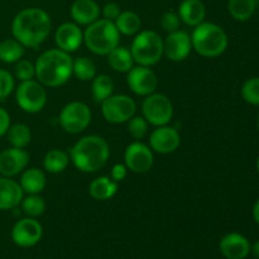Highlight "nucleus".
<instances>
[{
    "label": "nucleus",
    "instance_id": "nucleus-1",
    "mask_svg": "<svg viewBox=\"0 0 259 259\" xmlns=\"http://www.w3.org/2000/svg\"><path fill=\"white\" fill-rule=\"evenodd\" d=\"M51 18L39 8H28L14 17L12 22L13 37L24 47L35 48L42 45L51 32Z\"/></svg>",
    "mask_w": 259,
    "mask_h": 259
},
{
    "label": "nucleus",
    "instance_id": "nucleus-2",
    "mask_svg": "<svg viewBox=\"0 0 259 259\" xmlns=\"http://www.w3.org/2000/svg\"><path fill=\"white\" fill-rule=\"evenodd\" d=\"M73 61L62 50H50L39 56L35 62V76L42 85L57 88L70 80Z\"/></svg>",
    "mask_w": 259,
    "mask_h": 259
},
{
    "label": "nucleus",
    "instance_id": "nucleus-3",
    "mask_svg": "<svg viewBox=\"0 0 259 259\" xmlns=\"http://www.w3.org/2000/svg\"><path fill=\"white\" fill-rule=\"evenodd\" d=\"M109 146L99 136H88L76 142L71 148L70 159L76 168L82 172H96L105 166L109 159Z\"/></svg>",
    "mask_w": 259,
    "mask_h": 259
},
{
    "label": "nucleus",
    "instance_id": "nucleus-4",
    "mask_svg": "<svg viewBox=\"0 0 259 259\" xmlns=\"http://www.w3.org/2000/svg\"><path fill=\"white\" fill-rule=\"evenodd\" d=\"M192 48L204 57H218L228 47V35L215 23H200L191 35Z\"/></svg>",
    "mask_w": 259,
    "mask_h": 259
},
{
    "label": "nucleus",
    "instance_id": "nucleus-5",
    "mask_svg": "<svg viewBox=\"0 0 259 259\" xmlns=\"http://www.w3.org/2000/svg\"><path fill=\"white\" fill-rule=\"evenodd\" d=\"M120 33L114 22L108 19H98L89 24L83 33V42L95 55H109L119 46Z\"/></svg>",
    "mask_w": 259,
    "mask_h": 259
},
{
    "label": "nucleus",
    "instance_id": "nucleus-6",
    "mask_svg": "<svg viewBox=\"0 0 259 259\" xmlns=\"http://www.w3.org/2000/svg\"><path fill=\"white\" fill-rule=\"evenodd\" d=\"M131 53L134 62L151 67L159 62L163 56V39L153 30H143L133 39Z\"/></svg>",
    "mask_w": 259,
    "mask_h": 259
},
{
    "label": "nucleus",
    "instance_id": "nucleus-7",
    "mask_svg": "<svg viewBox=\"0 0 259 259\" xmlns=\"http://www.w3.org/2000/svg\"><path fill=\"white\" fill-rule=\"evenodd\" d=\"M143 118L154 126L167 125L174 116V105L163 94H151L142 105Z\"/></svg>",
    "mask_w": 259,
    "mask_h": 259
},
{
    "label": "nucleus",
    "instance_id": "nucleus-8",
    "mask_svg": "<svg viewBox=\"0 0 259 259\" xmlns=\"http://www.w3.org/2000/svg\"><path fill=\"white\" fill-rule=\"evenodd\" d=\"M60 125L67 133L77 134L85 131L91 123V110L85 103L72 101L63 106L61 110Z\"/></svg>",
    "mask_w": 259,
    "mask_h": 259
},
{
    "label": "nucleus",
    "instance_id": "nucleus-9",
    "mask_svg": "<svg viewBox=\"0 0 259 259\" xmlns=\"http://www.w3.org/2000/svg\"><path fill=\"white\" fill-rule=\"evenodd\" d=\"M15 100L25 113L34 114L42 110L47 103V93L43 85L37 81H23L18 86Z\"/></svg>",
    "mask_w": 259,
    "mask_h": 259
},
{
    "label": "nucleus",
    "instance_id": "nucleus-10",
    "mask_svg": "<svg viewBox=\"0 0 259 259\" xmlns=\"http://www.w3.org/2000/svg\"><path fill=\"white\" fill-rule=\"evenodd\" d=\"M136 103L128 95H110L101 103V113L106 121L125 123L136 114Z\"/></svg>",
    "mask_w": 259,
    "mask_h": 259
},
{
    "label": "nucleus",
    "instance_id": "nucleus-11",
    "mask_svg": "<svg viewBox=\"0 0 259 259\" xmlns=\"http://www.w3.org/2000/svg\"><path fill=\"white\" fill-rule=\"evenodd\" d=\"M43 234L42 225L34 218L18 220L12 229V240L22 248H29L37 244Z\"/></svg>",
    "mask_w": 259,
    "mask_h": 259
},
{
    "label": "nucleus",
    "instance_id": "nucleus-12",
    "mask_svg": "<svg viewBox=\"0 0 259 259\" xmlns=\"http://www.w3.org/2000/svg\"><path fill=\"white\" fill-rule=\"evenodd\" d=\"M126 168L136 174H146L153 166V153L148 146L141 142L129 144L124 153Z\"/></svg>",
    "mask_w": 259,
    "mask_h": 259
},
{
    "label": "nucleus",
    "instance_id": "nucleus-13",
    "mask_svg": "<svg viewBox=\"0 0 259 259\" xmlns=\"http://www.w3.org/2000/svg\"><path fill=\"white\" fill-rule=\"evenodd\" d=\"M128 85L134 94L141 96H148L156 91L158 86L157 75L147 66H137L128 71Z\"/></svg>",
    "mask_w": 259,
    "mask_h": 259
},
{
    "label": "nucleus",
    "instance_id": "nucleus-14",
    "mask_svg": "<svg viewBox=\"0 0 259 259\" xmlns=\"http://www.w3.org/2000/svg\"><path fill=\"white\" fill-rule=\"evenodd\" d=\"M191 37L184 30L177 29L171 32L163 40V55L175 62L187 58L191 52Z\"/></svg>",
    "mask_w": 259,
    "mask_h": 259
},
{
    "label": "nucleus",
    "instance_id": "nucleus-15",
    "mask_svg": "<svg viewBox=\"0 0 259 259\" xmlns=\"http://www.w3.org/2000/svg\"><path fill=\"white\" fill-rule=\"evenodd\" d=\"M29 163V154L23 148H8L0 153V175L14 177L25 169Z\"/></svg>",
    "mask_w": 259,
    "mask_h": 259
},
{
    "label": "nucleus",
    "instance_id": "nucleus-16",
    "mask_svg": "<svg viewBox=\"0 0 259 259\" xmlns=\"http://www.w3.org/2000/svg\"><path fill=\"white\" fill-rule=\"evenodd\" d=\"M149 143H151V148L157 153L168 154L179 148L181 143V137L179 132L172 126H157L156 131H153V133L151 134Z\"/></svg>",
    "mask_w": 259,
    "mask_h": 259
},
{
    "label": "nucleus",
    "instance_id": "nucleus-17",
    "mask_svg": "<svg viewBox=\"0 0 259 259\" xmlns=\"http://www.w3.org/2000/svg\"><path fill=\"white\" fill-rule=\"evenodd\" d=\"M219 249L227 259H244L250 253V243L239 233H229L222 238Z\"/></svg>",
    "mask_w": 259,
    "mask_h": 259
},
{
    "label": "nucleus",
    "instance_id": "nucleus-18",
    "mask_svg": "<svg viewBox=\"0 0 259 259\" xmlns=\"http://www.w3.org/2000/svg\"><path fill=\"white\" fill-rule=\"evenodd\" d=\"M55 40L60 50L70 53L80 47L83 40V33L75 23H63L56 30Z\"/></svg>",
    "mask_w": 259,
    "mask_h": 259
},
{
    "label": "nucleus",
    "instance_id": "nucleus-19",
    "mask_svg": "<svg viewBox=\"0 0 259 259\" xmlns=\"http://www.w3.org/2000/svg\"><path fill=\"white\" fill-rule=\"evenodd\" d=\"M23 190L10 177H0V210H13L22 202Z\"/></svg>",
    "mask_w": 259,
    "mask_h": 259
},
{
    "label": "nucleus",
    "instance_id": "nucleus-20",
    "mask_svg": "<svg viewBox=\"0 0 259 259\" xmlns=\"http://www.w3.org/2000/svg\"><path fill=\"white\" fill-rule=\"evenodd\" d=\"M100 8L94 0H76L71 7V17L77 24L89 25L99 19Z\"/></svg>",
    "mask_w": 259,
    "mask_h": 259
},
{
    "label": "nucleus",
    "instance_id": "nucleus-21",
    "mask_svg": "<svg viewBox=\"0 0 259 259\" xmlns=\"http://www.w3.org/2000/svg\"><path fill=\"white\" fill-rule=\"evenodd\" d=\"M205 15H206V9L201 0H184L180 4L179 17L185 24L196 27L202 23Z\"/></svg>",
    "mask_w": 259,
    "mask_h": 259
},
{
    "label": "nucleus",
    "instance_id": "nucleus-22",
    "mask_svg": "<svg viewBox=\"0 0 259 259\" xmlns=\"http://www.w3.org/2000/svg\"><path fill=\"white\" fill-rule=\"evenodd\" d=\"M47 180L46 175L42 169L39 168H28L20 176L19 185L22 187L23 192H27L29 195L39 194L45 190Z\"/></svg>",
    "mask_w": 259,
    "mask_h": 259
},
{
    "label": "nucleus",
    "instance_id": "nucleus-23",
    "mask_svg": "<svg viewBox=\"0 0 259 259\" xmlns=\"http://www.w3.org/2000/svg\"><path fill=\"white\" fill-rule=\"evenodd\" d=\"M116 191H118V182L106 176L95 179L89 187V192H90L91 196L95 200H100V201L111 199L116 194Z\"/></svg>",
    "mask_w": 259,
    "mask_h": 259
},
{
    "label": "nucleus",
    "instance_id": "nucleus-24",
    "mask_svg": "<svg viewBox=\"0 0 259 259\" xmlns=\"http://www.w3.org/2000/svg\"><path fill=\"white\" fill-rule=\"evenodd\" d=\"M108 62L114 71L118 72H128L133 67V56L131 50H126L125 47H116L108 55Z\"/></svg>",
    "mask_w": 259,
    "mask_h": 259
},
{
    "label": "nucleus",
    "instance_id": "nucleus-25",
    "mask_svg": "<svg viewBox=\"0 0 259 259\" xmlns=\"http://www.w3.org/2000/svg\"><path fill=\"white\" fill-rule=\"evenodd\" d=\"M25 47L15 38H8L0 42V61L5 63H14L22 60Z\"/></svg>",
    "mask_w": 259,
    "mask_h": 259
},
{
    "label": "nucleus",
    "instance_id": "nucleus-26",
    "mask_svg": "<svg viewBox=\"0 0 259 259\" xmlns=\"http://www.w3.org/2000/svg\"><path fill=\"white\" fill-rule=\"evenodd\" d=\"M70 157L62 149H52L47 152L43 158V167L50 174H60L63 172L68 166Z\"/></svg>",
    "mask_w": 259,
    "mask_h": 259
},
{
    "label": "nucleus",
    "instance_id": "nucleus-27",
    "mask_svg": "<svg viewBox=\"0 0 259 259\" xmlns=\"http://www.w3.org/2000/svg\"><path fill=\"white\" fill-rule=\"evenodd\" d=\"M116 29L119 30V33L125 35H133L136 33L139 32V28H141V18L137 13L134 12H121L119 14V17L116 18L115 22Z\"/></svg>",
    "mask_w": 259,
    "mask_h": 259
},
{
    "label": "nucleus",
    "instance_id": "nucleus-28",
    "mask_svg": "<svg viewBox=\"0 0 259 259\" xmlns=\"http://www.w3.org/2000/svg\"><path fill=\"white\" fill-rule=\"evenodd\" d=\"M257 3L255 0H229L228 9L230 15L238 22H245L250 19L255 12Z\"/></svg>",
    "mask_w": 259,
    "mask_h": 259
},
{
    "label": "nucleus",
    "instance_id": "nucleus-29",
    "mask_svg": "<svg viewBox=\"0 0 259 259\" xmlns=\"http://www.w3.org/2000/svg\"><path fill=\"white\" fill-rule=\"evenodd\" d=\"M7 136L8 142L12 144V147L24 149L30 143L32 132H30L29 126L25 124H14V125L9 126Z\"/></svg>",
    "mask_w": 259,
    "mask_h": 259
},
{
    "label": "nucleus",
    "instance_id": "nucleus-30",
    "mask_svg": "<svg viewBox=\"0 0 259 259\" xmlns=\"http://www.w3.org/2000/svg\"><path fill=\"white\" fill-rule=\"evenodd\" d=\"M91 90H93L94 100L96 103H103L106 98L113 94L114 90V82L111 80L110 76L108 75H96L93 78V85H91Z\"/></svg>",
    "mask_w": 259,
    "mask_h": 259
},
{
    "label": "nucleus",
    "instance_id": "nucleus-31",
    "mask_svg": "<svg viewBox=\"0 0 259 259\" xmlns=\"http://www.w3.org/2000/svg\"><path fill=\"white\" fill-rule=\"evenodd\" d=\"M72 72L81 81H91L96 76V65L88 57H78L73 61Z\"/></svg>",
    "mask_w": 259,
    "mask_h": 259
},
{
    "label": "nucleus",
    "instance_id": "nucleus-32",
    "mask_svg": "<svg viewBox=\"0 0 259 259\" xmlns=\"http://www.w3.org/2000/svg\"><path fill=\"white\" fill-rule=\"evenodd\" d=\"M22 209L27 217L35 219L45 212L46 202L42 197L38 196V194L29 195L22 200Z\"/></svg>",
    "mask_w": 259,
    "mask_h": 259
},
{
    "label": "nucleus",
    "instance_id": "nucleus-33",
    "mask_svg": "<svg viewBox=\"0 0 259 259\" xmlns=\"http://www.w3.org/2000/svg\"><path fill=\"white\" fill-rule=\"evenodd\" d=\"M242 96L248 104L259 105V77H252L243 83Z\"/></svg>",
    "mask_w": 259,
    "mask_h": 259
},
{
    "label": "nucleus",
    "instance_id": "nucleus-34",
    "mask_svg": "<svg viewBox=\"0 0 259 259\" xmlns=\"http://www.w3.org/2000/svg\"><path fill=\"white\" fill-rule=\"evenodd\" d=\"M148 131V121L143 116H133L128 120V132L134 139H142Z\"/></svg>",
    "mask_w": 259,
    "mask_h": 259
},
{
    "label": "nucleus",
    "instance_id": "nucleus-35",
    "mask_svg": "<svg viewBox=\"0 0 259 259\" xmlns=\"http://www.w3.org/2000/svg\"><path fill=\"white\" fill-rule=\"evenodd\" d=\"M14 75L18 80L23 81H29L33 80L35 76V67L25 60H19L14 67Z\"/></svg>",
    "mask_w": 259,
    "mask_h": 259
},
{
    "label": "nucleus",
    "instance_id": "nucleus-36",
    "mask_svg": "<svg viewBox=\"0 0 259 259\" xmlns=\"http://www.w3.org/2000/svg\"><path fill=\"white\" fill-rule=\"evenodd\" d=\"M14 90V77L7 70H0V100L7 99Z\"/></svg>",
    "mask_w": 259,
    "mask_h": 259
},
{
    "label": "nucleus",
    "instance_id": "nucleus-37",
    "mask_svg": "<svg viewBox=\"0 0 259 259\" xmlns=\"http://www.w3.org/2000/svg\"><path fill=\"white\" fill-rule=\"evenodd\" d=\"M180 17L177 13L175 12H167L162 15L161 18V25L166 32L171 33L175 32L180 28Z\"/></svg>",
    "mask_w": 259,
    "mask_h": 259
},
{
    "label": "nucleus",
    "instance_id": "nucleus-38",
    "mask_svg": "<svg viewBox=\"0 0 259 259\" xmlns=\"http://www.w3.org/2000/svg\"><path fill=\"white\" fill-rule=\"evenodd\" d=\"M120 13V8H119V5L115 4V3H108V4H105V7H104L103 9L104 19L111 20V22H115V19L119 17Z\"/></svg>",
    "mask_w": 259,
    "mask_h": 259
},
{
    "label": "nucleus",
    "instance_id": "nucleus-39",
    "mask_svg": "<svg viewBox=\"0 0 259 259\" xmlns=\"http://www.w3.org/2000/svg\"><path fill=\"white\" fill-rule=\"evenodd\" d=\"M126 174H128V168H126L125 164L118 163L111 168V179L115 182L123 181L126 177Z\"/></svg>",
    "mask_w": 259,
    "mask_h": 259
},
{
    "label": "nucleus",
    "instance_id": "nucleus-40",
    "mask_svg": "<svg viewBox=\"0 0 259 259\" xmlns=\"http://www.w3.org/2000/svg\"><path fill=\"white\" fill-rule=\"evenodd\" d=\"M10 126V115L5 109L0 108V137L5 136Z\"/></svg>",
    "mask_w": 259,
    "mask_h": 259
},
{
    "label": "nucleus",
    "instance_id": "nucleus-41",
    "mask_svg": "<svg viewBox=\"0 0 259 259\" xmlns=\"http://www.w3.org/2000/svg\"><path fill=\"white\" fill-rule=\"evenodd\" d=\"M250 252L253 253L255 258L259 259V240H257L253 245H250Z\"/></svg>",
    "mask_w": 259,
    "mask_h": 259
},
{
    "label": "nucleus",
    "instance_id": "nucleus-42",
    "mask_svg": "<svg viewBox=\"0 0 259 259\" xmlns=\"http://www.w3.org/2000/svg\"><path fill=\"white\" fill-rule=\"evenodd\" d=\"M253 218H254L255 223L259 225V200L254 204V207H253Z\"/></svg>",
    "mask_w": 259,
    "mask_h": 259
},
{
    "label": "nucleus",
    "instance_id": "nucleus-43",
    "mask_svg": "<svg viewBox=\"0 0 259 259\" xmlns=\"http://www.w3.org/2000/svg\"><path fill=\"white\" fill-rule=\"evenodd\" d=\"M257 171L259 172V157H258V159H257Z\"/></svg>",
    "mask_w": 259,
    "mask_h": 259
},
{
    "label": "nucleus",
    "instance_id": "nucleus-44",
    "mask_svg": "<svg viewBox=\"0 0 259 259\" xmlns=\"http://www.w3.org/2000/svg\"><path fill=\"white\" fill-rule=\"evenodd\" d=\"M258 128H259V115H258Z\"/></svg>",
    "mask_w": 259,
    "mask_h": 259
}]
</instances>
